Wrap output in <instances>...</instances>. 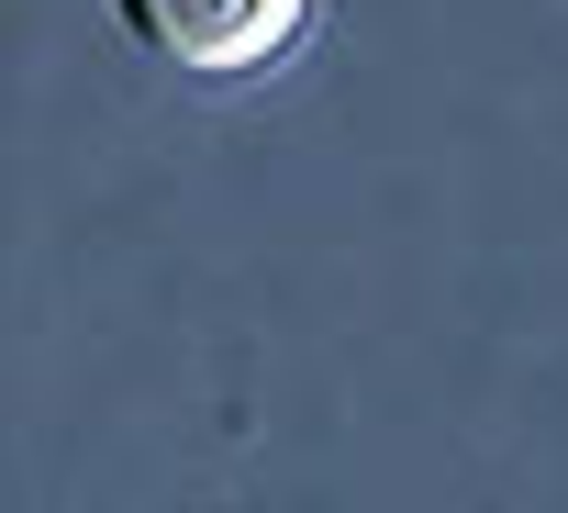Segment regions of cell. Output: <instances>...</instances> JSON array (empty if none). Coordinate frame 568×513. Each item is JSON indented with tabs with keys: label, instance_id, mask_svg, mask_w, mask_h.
<instances>
[{
	"label": "cell",
	"instance_id": "6da1fadb",
	"mask_svg": "<svg viewBox=\"0 0 568 513\" xmlns=\"http://www.w3.org/2000/svg\"><path fill=\"white\" fill-rule=\"evenodd\" d=\"M313 12H324V0H112L123 46H145L179 79H223V90L291 68L302 34H313Z\"/></svg>",
	"mask_w": 568,
	"mask_h": 513
}]
</instances>
